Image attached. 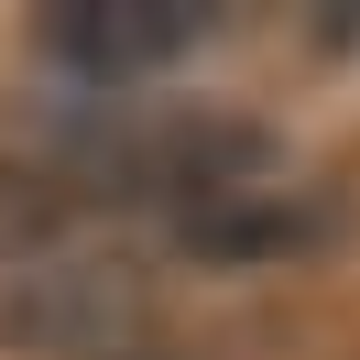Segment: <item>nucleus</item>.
<instances>
[{
  "label": "nucleus",
  "instance_id": "7ed1b4c3",
  "mask_svg": "<svg viewBox=\"0 0 360 360\" xmlns=\"http://www.w3.org/2000/svg\"><path fill=\"white\" fill-rule=\"evenodd\" d=\"M98 360H142V349H98Z\"/></svg>",
  "mask_w": 360,
  "mask_h": 360
},
{
  "label": "nucleus",
  "instance_id": "f257e3e1",
  "mask_svg": "<svg viewBox=\"0 0 360 360\" xmlns=\"http://www.w3.org/2000/svg\"><path fill=\"white\" fill-rule=\"evenodd\" d=\"M142 306V262L120 229H88L66 251H33V262H0V349H110Z\"/></svg>",
  "mask_w": 360,
  "mask_h": 360
},
{
  "label": "nucleus",
  "instance_id": "f03ea898",
  "mask_svg": "<svg viewBox=\"0 0 360 360\" xmlns=\"http://www.w3.org/2000/svg\"><path fill=\"white\" fill-rule=\"evenodd\" d=\"M186 44H207L197 0H55L44 11V55L77 66L98 98L131 88V77H153V66H175Z\"/></svg>",
  "mask_w": 360,
  "mask_h": 360
}]
</instances>
